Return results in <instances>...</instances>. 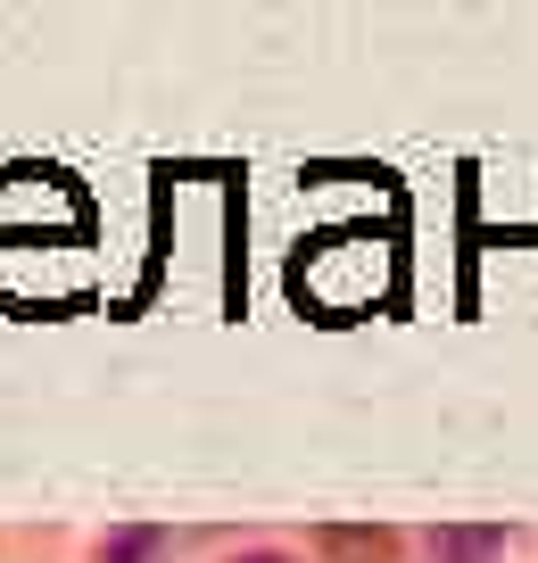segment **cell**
<instances>
[{
  "mask_svg": "<svg viewBox=\"0 0 538 563\" xmlns=\"http://www.w3.org/2000/svg\"><path fill=\"white\" fill-rule=\"evenodd\" d=\"M505 547H514V530H497V522H448V530H431V563H505Z\"/></svg>",
  "mask_w": 538,
  "mask_h": 563,
  "instance_id": "1",
  "label": "cell"
},
{
  "mask_svg": "<svg viewBox=\"0 0 538 563\" xmlns=\"http://www.w3.org/2000/svg\"><path fill=\"white\" fill-rule=\"evenodd\" d=\"M241 563H290V555H274V547H257V555H241Z\"/></svg>",
  "mask_w": 538,
  "mask_h": 563,
  "instance_id": "2",
  "label": "cell"
}]
</instances>
